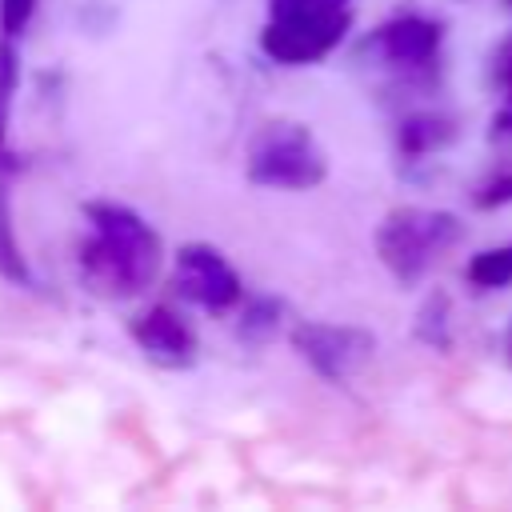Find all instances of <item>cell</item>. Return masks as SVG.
<instances>
[{"label":"cell","instance_id":"6da1fadb","mask_svg":"<svg viewBox=\"0 0 512 512\" xmlns=\"http://www.w3.org/2000/svg\"><path fill=\"white\" fill-rule=\"evenodd\" d=\"M88 236L80 244V280L92 296L132 300L160 276V232L128 204L88 200Z\"/></svg>","mask_w":512,"mask_h":512},{"label":"cell","instance_id":"7a4b0ae2","mask_svg":"<svg viewBox=\"0 0 512 512\" xmlns=\"http://www.w3.org/2000/svg\"><path fill=\"white\" fill-rule=\"evenodd\" d=\"M348 24L352 0H272L260 52L288 68L316 64L344 40Z\"/></svg>","mask_w":512,"mask_h":512},{"label":"cell","instance_id":"3957f363","mask_svg":"<svg viewBox=\"0 0 512 512\" xmlns=\"http://www.w3.org/2000/svg\"><path fill=\"white\" fill-rule=\"evenodd\" d=\"M248 180L260 188H284V192H308L328 176L324 148L316 136L296 120H272L252 136L248 148Z\"/></svg>","mask_w":512,"mask_h":512},{"label":"cell","instance_id":"277c9868","mask_svg":"<svg viewBox=\"0 0 512 512\" xmlns=\"http://www.w3.org/2000/svg\"><path fill=\"white\" fill-rule=\"evenodd\" d=\"M460 240V220L432 208H396L376 228V252L396 280H420Z\"/></svg>","mask_w":512,"mask_h":512},{"label":"cell","instance_id":"5b68a950","mask_svg":"<svg viewBox=\"0 0 512 512\" xmlns=\"http://www.w3.org/2000/svg\"><path fill=\"white\" fill-rule=\"evenodd\" d=\"M292 348L300 352V360L332 380V384H344L348 376H356L372 352H376V340L372 332L356 328V324H328V320H308V324H296L292 328Z\"/></svg>","mask_w":512,"mask_h":512},{"label":"cell","instance_id":"8992f818","mask_svg":"<svg viewBox=\"0 0 512 512\" xmlns=\"http://www.w3.org/2000/svg\"><path fill=\"white\" fill-rule=\"evenodd\" d=\"M172 280L180 288L184 300H192L196 308L220 316L228 308H236L244 284H240V272L232 268V260L204 244V240H192V244H180L176 248V268H172Z\"/></svg>","mask_w":512,"mask_h":512},{"label":"cell","instance_id":"52a82bcc","mask_svg":"<svg viewBox=\"0 0 512 512\" xmlns=\"http://www.w3.org/2000/svg\"><path fill=\"white\" fill-rule=\"evenodd\" d=\"M132 340L160 368H192V360H196V336H192L188 320L180 312H172L168 304H152L148 312H140L132 324Z\"/></svg>","mask_w":512,"mask_h":512},{"label":"cell","instance_id":"ba28073f","mask_svg":"<svg viewBox=\"0 0 512 512\" xmlns=\"http://www.w3.org/2000/svg\"><path fill=\"white\" fill-rule=\"evenodd\" d=\"M436 44H440V28L432 20H420V16H400V20H388L380 32H376V48L388 64H400V68H420L436 56Z\"/></svg>","mask_w":512,"mask_h":512},{"label":"cell","instance_id":"9c48e42d","mask_svg":"<svg viewBox=\"0 0 512 512\" xmlns=\"http://www.w3.org/2000/svg\"><path fill=\"white\" fill-rule=\"evenodd\" d=\"M0 276L20 284V288H36V276L24 260V248L16 240V224H12V188L0 176Z\"/></svg>","mask_w":512,"mask_h":512},{"label":"cell","instance_id":"30bf717a","mask_svg":"<svg viewBox=\"0 0 512 512\" xmlns=\"http://www.w3.org/2000/svg\"><path fill=\"white\" fill-rule=\"evenodd\" d=\"M280 320H284V304L276 296H256L248 304L244 320H240V340L244 344H264L280 328Z\"/></svg>","mask_w":512,"mask_h":512},{"label":"cell","instance_id":"8fae6325","mask_svg":"<svg viewBox=\"0 0 512 512\" xmlns=\"http://www.w3.org/2000/svg\"><path fill=\"white\" fill-rule=\"evenodd\" d=\"M468 280L480 284V288H500L512 280V244L508 248H492V252H480L472 264H468Z\"/></svg>","mask_w":512,"mask_h":512},{"label":"cell","instance_id":"7c38bea8","mask_svg":"<svg viewBox=\"0 0 512 512\" xmlns=\"http://www.w3.org/2000/svg\"><path fill=\"white\" fill-rule=\"evenodd\" d=\"M440 140H448V132H444V120H436V116H416V120H408L404 128H400V148L404 152H428V148H436Z\"/></svg>","mask_w":512,"mask_h":512},{"label":"cell","instance_id":"4fadbf2b","mask_svg":"<svg viewBox=\"0 0 512 512\" xmlns=\"http://www.w3.org/2000/svg\"><path fill=\"white\" fill-rule=\"evenodd\" d=\"M16 40L0 36V152H4V128H8V108H12V92H16V76H20V64H16Z\"/></svg>","mask_w":512,"mask_h":512},{"label":"cell","instance_id":"5bb4252c","mask_svg":"<svg viewBox=\"0 0 512 512\" xmlns=\"http://www.w3.org/2000/svg\"><path fill=\"white\" fill-rule=\"evenodd\" d=\"M36 12V0H0V36L16 40Z\"/></svg>","mask_w":512,"mask_h":512}]
</instances>
